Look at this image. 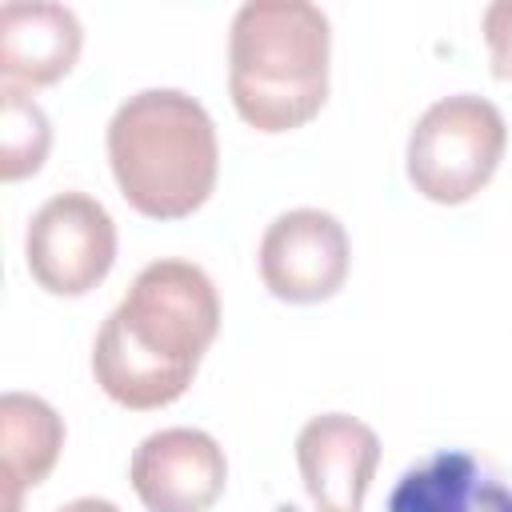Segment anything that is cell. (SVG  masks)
Masks as SVG:
<instances>
[{"mask_svg": "<svg viewBox=\"0 0 512 512\" xmlns=\"http://www.w3.org/2000/svg\"><path fill=\"white\" fill-rule=\"evenodd\" d=\"M220 332V296L192 260H152L108 312L92 344V376L108 400L152 412L180 400Z\"/></svg>", "mask_w": 512, "mask_h": 512, "instance_id": "6da1fadb", "label": "cell"}, {"mask_svg": "<svg viewBox=\"0 0 512 512\" xmlns=\"http://www.w3.org/2000/svg\"><path fill=\"white\" fill-rule=\"evenodd\" d=\"M108 164L140 216H192L220 176L216 124L196 96L180 88H144L108 120Z\"/></svg>", "mask_w": 512, "mask_h": 512, "instance_id": "7a4b0ae2", "label": "cell"}, {"mask_svg": "<svg viewBox=\"0 0 512 512\" xmlns=\"http://www.w3.org/2000/svg\"><path fill=\"white\" fill-rule=\"evenodd\" d=\"M328 16L308 0H248L228 32V92L256 132L304 128L328 100Z\"/></svg>", "mask_w": 512, "mask_h": 512, "instance_id": "3957f363", "label": "cell"}, {"mask_svg": "<svg viewBox=\"0 0 512 512\" xmlns=\"http://www.w3.org/2000/svg\"><path fill=\"white\" fill-rule=\"evenodd\" d=\"M508 128L492 100L460 92L424 108L408 136V180L420 196L436 204L472 200L504 156Z\"/></svg>", "mask_w": 512, "mask_h": 512, "instance_id": "277c9868", "label": "cell"}, {"mask_svg": "<svg viewBox=\"0 0 512 512\" xmlns=\"http://www.w3.org/2000/svg\"><path fill=\"white\" fill-rule=\"evenodd\" d=\"M24 260L32 280L52 296L92 292L116 260V224L88 192H56L44 200L24 232Z\"/></svg>", "mask_w": 512, "mask_h": 512, "instance_id": "5b68a950", "label": "cell"}, {"mask_svg": "<svg viewBox=\"0 0 512 512\" xmlns=\"http://www.w3.org/2000/svg\"><path fill=\"white\" fill-rule=\"evenodd\" d=\"M348 264H352L348 232L332 212L292 208L264 228L260 280L276 300L320 304L344 288Z\"/></svg>", "mask_w": 512, "mask_h": 512, "instance_id": "8992f818", "label": "cell"}, {"mask_svg": "<svg viewBox=\"0 0 512 512\" xmlns=\"http://www.w3.org/2000/svg\"><path fill=\"white\" fill-rule=\"evenodd\" d=\"M128 480L148 512H208L224 496V448L200 428H160L140 440Z\"/></svg>", "mask_w": 512, "mask_h": 512, "instance_id": "52a82bcc", "label": "cell"}, {"mask_svg": "<svg viewBox=\"0 0 512 512\" xmlns=\"http://www.w3.org/2000/svg\"><path fill=\"white\" fill-rule=\"evenodd\" d=\"M380 464V436L348 416H312L296 436V468L316 512H360Z\"/></svg>", "mask_w": 512, "mask_h": 512, "instance_id": "ba28073f", "label": "cell"}, {"mask_svg": "<svg viewBox=\"0 0 512 512\" xmlns=\"http://www.w3.org/2000/svg\"><path fill=\"white\" fill-rule=\"evenodd\" d=\"M84 48V28L68 4L8 0L0 8V72L4 84L48 88L72 72Z\"/></svg>", "mask_w": 512, "mask_h": 512, "instance_id": "9c48e42d", "label": "cell"}, {"mask_svg": "<svg viewBox=\"0 0 512 512\" xmlns=\"http://www.w3.org/2000/svg\"><path fill=\"white\" fill-rule=\"evenodd\" d=\"M388 512H512V488L488 460L444 448L400 472Z\"/></svg>", "mask_w": 512, "mask_h": 512, "instance_id": "30bf717a", "label": "cell"}, {"mask_svg": "<svg viewBox=\"0 0 512 512\" xmlns=\"http://www.w3.org/2000/svg\"><path fill=\"white\" fill-rule=\"evenodd\" d=\"M0 448H4V512H20V496L56 468V456L64 448V420L40 396L4 392Z\"/></svg>", "mask_w": 512, "mask_h": 512, "instance_id": "8fae6325", "label": "cell"}, {"mask_svg": "<svg viewBox=\"0 0 512 512\" xmlns=\"http://www.w3.org/2000/svg\"><path fill=\"white\" fill-rule=\"evenodd\" d=\"M52 148V128L44 108L16 84L0 88V176L24 180L40 172L44 156Z\"/></svg>", "mask_w": 512, "mask_h": 512, "instance_id": "7c38bea8", "label": "cell"}, {"mask_svg": "<svg viewBox=\"0 0 512 512\" xmlns=\"http://www.w3.org/2000/svg\"><path fill=\"white\" fill-rule=\"evenodd\" d=\"M484 44L496 80H512V0H496L484 8Z\"/></svg>", "mask_w": 512, "mask_h": 512, "instance_id": "4fadbf2b", "label": "cell"}, {"mask_svg": "<svg viewBox=\"0 0 512 512\" xmlns=\"http://www.w3.org/2000/svg\"><path fill=\"white\" fill-rule=\"evenodd\" d=\"M56 512H120L112 500H100V496H80V500H68L60 504Z\"/></svg>", "mask_w": 512, "mask_h": 512, "instance_id": "5bb4252c", "label": "cell"}]
</instances>
